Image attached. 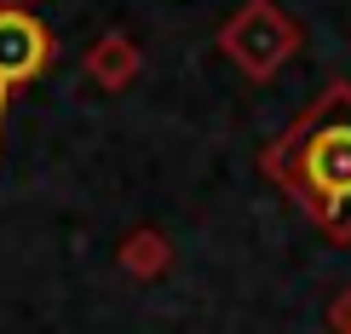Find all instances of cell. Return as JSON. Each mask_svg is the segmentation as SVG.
<instances>
[{
	"label": "cell",
	"instance_id": "7",
	"mask_svg": "<svg viewBox=\"0 0 351 334\" xmlns=\"http://www.w3.org/2000/svg\"><path fill=\"white\" fill-rule=\"evenodd\" d=\"M18 6H35V0H18Z\"/></svg>",
	"mask_w": 351,
	"mask_h": 334
},
{
	"label": "cell",
	"instance_id": "2",
	"mask_svg": "<svg viewBox=\"0 0 351 334\" xmlns=\"http://www.w3.org/2000/svg\"><path fill=\"white\" fill-rule=\"evenodd\" d=\"M219 52L242 69L247 81H271L288 58L300 52V23L288 18L276 0H247L219 29Z\"/></svg>",
	"mask_w": 351,
	"mask_h": 334
},
{
	"label": "cell",
	"instance_id": "1",
	"mask_svg": "<svg viewBox=\"0 0 351 334\" xmlns=\"http://www.w3.org/2000/svg\"><path fill=\"white\" fill-rule=\"evenodd\" d=\"M259 167L334 242H351V81H328L294 127L259 150Z\"/></svg>",
	"mask_w": 351,
	"mask_h": 334
},
{
	"label": "cell",
	"instance_id": "5",
	"mask_svg": "<svg viewBox=\"0 0 351 334\" xmlns=\"http://www.w3.org/2000/svg\"><path fill=\"white\" fill-rule=\"evenodd\" d=\"M115 259H121V271L133 283H156V277H167V265H173V242L156 225H138V230H127V237H121Z\"/></svg>",
	"mask_w": 351,
	"mask_h": 334
},
{
	"label": "cell",
	"instance_id": "4",
	"mask_svg": "<svg viewBox=\"0 0 351 334\" xmlns=\"http://www.w3.org/2000/svg\"><path fill=\"white\" fill-rule=\"evenodd\" d=\"M81 69H86V81L104 86V93H127V86L138 81V69H144V52H138V40H133V35L110 29V35H98L93 47H86Z\"/></svg>",
	"mask_w": 351,
	"mask_h": 334
},
{
	"label": "cell",
	"instance_id": "6",
	"mask_svg": "<svg viewBox=\"0 0 351 334\" xmlns=\"http://www.w3.org/2000/svg\"><path fill=\"white\" fill-rule=\"evenodd\" d=\"M328 323L340 329V334H351V288H346L340 300H334V311H328Z\"/></svg>",
	"mask_w": 351,
	"mask_h": 334
},
{
	"label": "cell",
	"instance_id": "3",
	"mask_svg": "<svg viewBox=\"0 0 351 334\" xmlns=\"http://www.w3.org/2000/svg\"><path fill=\"white\" fill-rule=\"evenodd\" d=\"M52 52H58V40H52L47 18L35 6L0 0V121H6L12 93H23V86H35L47 75Z\"/></svg>",
	"mask_w": 351,
	"mask_h": 334
}]
</instances>
